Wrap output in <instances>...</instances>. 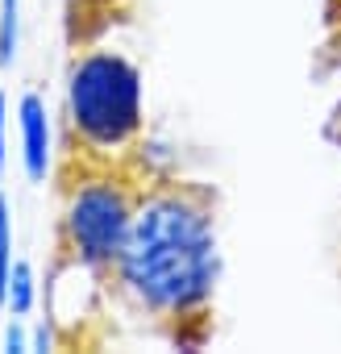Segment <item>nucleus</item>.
Here are the masks:
<instances>
[{
    "mask_svg": "<svg viewBox=\"0 0 341 354\" xmlns=\"http://www.w3.org/2000/svg\"><path fill=\"white\" fill-rule=\"evenodd\" d=\"M0 162H5V96H0Z\"/></svg>",
    "mask_w": 341,
    "mask_h": 354,
    "instance_id": "nucleus-8",
    "label": "nucleus"
},
{
    "mask_svg": "<svg viewBox=\"0 0 341 354\" xmlns=\"http://www.w3.org/2000/svg\"><path fill=\"white\" fill-rule=\"evenodd\" d=\"M17 55V0H0V63Z\"/></svg>",
    "mask_w": 341,
    "mask_h": 354,
    "instance_id": "nucleus-5",
    "label": "nucleus"
},
{
    "mask_svg": "<svg viewBox=\"0 0 341 354\" xmlns=\"http://www.w3.org/2000/svg\"><path fill=\"white\" fill-rule=\"evenodd\" d=\"M67 113L92 150H121L142 125V80L121 55H88L71 71Z\"/></svg>",
    "mask_w": 341,
    "mask_h": 354,
    "instance_id": "nucleus-2",
    "label": "nucleus"
},
{
    "mask_svg": "<svg viewBox=\"0 0 341 354\" xmlns=\"http://www.w3.org/2000/svg\"><path fill=\"white\" fill-rule=\"evenodd\" d=\"M9 209H5V196H0V296H5V283H9Z\"/></svg>",
    "mask_w": 341,
    "mask_h": 354,
    "instance_id": "nucleus-6",
    "label": "nucleus"
},
{
    "mask_svg": "<svg viewBox=\"0 0 341 354\" xmlns=\"http://www.w3.org/2000/svg\"><path fill=\"white\" fill-rule=\"evenodd\" d=\"M129 221H133V209H129L125 192L104 180L75 188L67 201V217H63L71 250L79 254V263H88L96 271L117 267L121 246L129 238Z\"/></svg>",
    "mask_w": 341,
    "mask_h": 354,
    "instance_id": "nucleus-3",
    "label": "nucleus"
},
{
    "mask_svg": "<svg viewBox=\"0 0 341 354\" xmlns=\"http://www.w3.org/2000/svg\"><path fill=\"white\" fill-rule=\"evenodd\" d=\"M117 275L125 292L158 317L196 313L217 283V230L208 201L192 188H166L142 201Z\"/></svg>",
    "mask_w": 341,
    "mask_h": 354,
    "instance_id": "nucleus-1",
    "label": "nucleus"
},
{
    "mask_svg": "<svg viewBox=\"0 0 341 354\" xmlns=\"http://www.w3.org/2000/svg\"><path fill=\"white\" fill-rule=\"evenodd\" d=\"M21 133H26V167L34 180H42L50 162V129H46V113L38 96L21 100Z\"/></svg>",
    "mask_w": 341,
    "mask_h": 354,
    "instance_id": "nucleus-4",
    "label": "nucleus"
},
{
    "mask_svg": "<svg viewBox=\"0 0 341 354\" xmlns=\"http://www.w3.org/2000/svg\"><path fill=\"white\" fill-rule=\"evenodd\" d=\"M9 279L17 283V296H13V308H17V313H26V308H30V271H26V267H17V271H13Z\"/></svg>",
    "mask_w": 341,
    "mask_h": 354,
    "instance_id": "nucleus-7",
    "label": "nucleus"
}]
</instances>
